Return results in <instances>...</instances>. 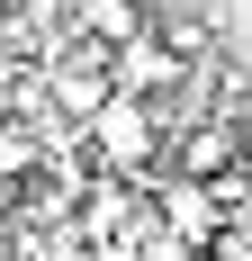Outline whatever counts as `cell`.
Returning a JSON list of instances; mask_svg holds the SVG:
<instances>
[{"label":"cell","mask_w":252,"mask_h":261,"mask_svg":"<svg viewBox=\"0 0 252 261\" xmlns=\"http://www.w3.org/2000/svg\"><path fill=\"white\" fill-rule=\"evenodd\" d=\"M243 144H252V126L243 117H198V126H180L171 135V153H162V171L171 180H225V171H243Z\"/></svg>","instance_id":"3957f363"},{"label":"cell","mask_w":252,"mask_h":261,"mask_svg":"<svg viewBox=\"0 0 252 261\" xmlns=\"http://www.w3.org/2000/svg\"><path fill=\"white\" fill-rule=\"evenodd\" d=\"M153 36L180 54V63H207L216 36H225V0H189V9H153Z\"/></svg>","instance_id":"8992f818"},{"label":"cell","mask_w":252,"mask_h":261,"mask_svg":"<svg viewBox=\"0 0 252 261\" xmlns=\"http://www.w3.org/2000/svg\"><path fill=\"white\" fill-rule=\"evenodd\" d=\"M108 72H117V90H126V99H153V108H162V99H180L189 63H180V54H171V45L144 27V36H126V45L108 54Z\"/></svg>","instance_id":"5b68a950"},{"label":"cell","mask_w":252,"mask_h":261,"mask_svg":"<svg viewBox=\"0 0 252 261\" xmlns=\"http://www.w3.org/2000/svg\"><path fill=\"white\" fill-rule=\"evenodd\" d=\"M81 144H90V162H99L108 180H162V153H171V135H162V108L153 99H108L99 117H90V126H81Z\"/></svg>","instance_id":"6da1fadb"},{"label":"cell","mask_w":252,"mask_h":261,"mask_svg":"<svg viewBox=\"0 0 252 261\" xmlns=\"http://www.w3.org/2000/svg\"><path fill=\"white\" fill-rule=\"evenodd\" d=\"M63 27L117 54L126 36H144V27H153V9H144V0H63Z\"/></svg>","instance_id":"52a82bcc"},{"label":"cell","mask_w":252,"mask_h":261,"mask_svg":"<svg viewBox=\"0 0 252 261\" xmlns=\"http://www.w3.org/2000/svg\"><path fill=\"white\" fill-rule=\"evenodd\" d=\"M36 81H45V99H54V117H72V126H90L108 99H117V72H108V45H90V36H54V54L36 63Z\"/></svg>","instance_id":"7a4b0ae2"},{"label":"cell","mask_w":252,"mask_h":261,"mask_svg":"<svg viewBox=\"0 0 252 261\" xmlns=\"http://www.w3.org/2000/svg\"><path fill=\"white\" fill-rule=\"evenodd\" d=\"M0 261H9V243H0Z\"/></svg>","instance_id":"30bf717a"},{"label":"cell","mask_w":252,"mask_h":261,"mask_svg":"<svg viewBox=\"0 0 252 261\" xmlns=\"http://www.w3.org/2000/svg\"><path fill=\"white\" fill-rule=\"evenodd\" d=\"M144 198H153V216H162V234H171L180 252H198V261H207V243L225 234V207H216L207 180H171V171H162V180H144Z\"/></svg>","instance_id":"277c9868"},{"label":"cell","mask_w":252,"mask_h":261,"mask_svg":"<svg viewBox=\"0 0 252 261\" xmlns=\"http://www.w3.org/2000/svg\"><path fill=\"white\" fill-rule=\"evenodd\" d=\"M36 162H45V144H36V135L18 126V117H0V180H27Z\"/></svg>","instance_id":"ba28073f"},{"label":"cell","mask_w":252,"mask_h":261,"mask_svg":"<svg viewBox=\"0 0 252 261\" xmlns=\"http://www.w3.org/2000/svg\"><path fill=\"white\" fill-rule=\"evenodd\" d=\"M18 225V180H0V234Z\"/></svg>","instance_id":"9c48e42d"}]
</instances>
